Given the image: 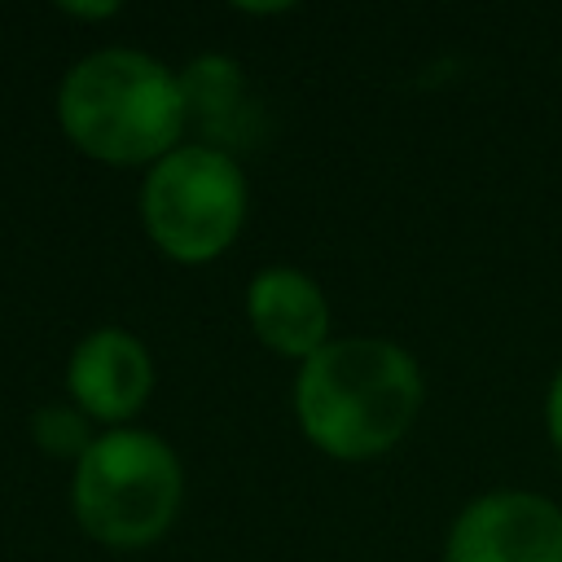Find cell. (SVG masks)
Instances as JSON below:
<instances>
[{
    "label": "cell",
    "instance_id": "1",
    "mask_svg": "<svg viewBox=\"0 0 562 562\" xmlns=\"http://www.w3.org/2000/svg\"><path fill=\"white\" fill-rule=\"evenodd\" d=\"M303 435L342 461L382 457L422 408L413 356L382 338H338L303 360L294 382Z\"/></svg>",
    "mask_w": 562,
    "mask_h": 562
},
{
    "label": "cell",
    "instance_id": "2",
    "mask_svg": "<svg viewBox=\"0 0 562 562\" xmlns=\"http://www.w3.org/2000/svg\"><path fill=\"white\" fill-rule=\"evenodd\" d=\"M57 119L83 154L136 167L176 149L189 101L162 61L136 48H101L61 79Z\"/></svg>",
    "mask_w": 562,
    "mask_h": 562
},
{
    "label": "cell",
    "instance_id": "3",
    "mask_svg": "<svg viewBox=\"0 0 562 562\" xmlns=\"http://www.w3.org/2000/svg\"><path fill=\"white\" fill-rule=\"evenodd\" d=\"M180 509V461L145 430H110L75 461V518L110 549L158 540Z\"/></svg>",
    "mask_w": 562,
    "mask_h": 562
},
{
    "label": "cell",
    "instance_id": "4",
    "mask_svg": "<svg viewBox=\"0 0 562 562\" xmlns=\"http://www.w3.org/2000/svg\"><path fill=\"white\" fill-rule=\"evenodd\" d=\"M140 215L154 246L180 263H206L246 220V180L237 162L206 145L171 149L140 189Z\"/></svg>",
    "mask_w": 562,
    "mask_h": 562
},
{
    "label": "cell",
    "instance_id": "5",
    "mask_svg": "<svg viewBox=\"0 0 562 562\" xmlns=\"http://www.w3.org/2000/svg\"><path fill=\"white\" fill-rule=\"evenodd\" d=\"M448 562H562V509L531 492H487L452 522Z\"/></svg>",
    "mask_w": 562,
    "mask_h": 562
},
{
    "label": "cell",
    "instance_id": "6",
    "mask_svg": "<svg viewBox=\"0 0 562 562\" xmlns=\"http://www.w3.org/2000/svg\"><path fill=\"white\" fill-rule=\"evenodd\" d=\"M149 351L123 329H97L70 356V395L97 422H127L149 400Z\"/></svg>",
    "mask_w": 562,
    "mask_h": 562
},
{
    "label": "cell",
    "instance_id": "7",
    "mask_svg": "<svg viewBox=\"0 0 562 562\" xmlns=\"http://www.w3.org/2000/svg\"><path fill=\"white\" fill-rule=\"evenodd\" d=\"M246 312H250L255 334L281 356L307 360L325 347V334H329L325 294L316 290L312 277H303L294 268H263L250 281Z\"/></svg>",
    "mask_w": 562,
    "mask_h": 562
},
{
    "label": "cell",
    "instance_id": "8",
    "mask_svg": "<svg viewBox=\"0 0 562 562\" xmlns=\"http://www.w3.org/2000/svg\"><path fill=\"white\" fill-rule=\"evenodd\" d=\"M184 88V101L189 110H202V114H215V110H228L237 105V92H241V75L228 57H198L189 66V75L180 79Z\"/></svg>",
    "mask_w": 562,
    "mask_h": 562
},
{
    "label": "cell",
    "instance_id": "9",
    "mask_svg": "<svg viewBox=\"0 0 562 562\" xmlns=\"http://www.w3.org/2000/svg\"><path fill=\"white\" fill-rule=\"evenodd\" d=\"M35 439H40V448H48L57 457H83L92 443L83 430V417L66 413V408H40L35 413Z\"/></svg>",
    "mask_w": 562,
    "mask_h": 562
},
{
    "label": "cell",
    "instance_id": "10",
    "mask_svg": "<svg viewBox=\"0 0 562 562\" xmlns=\"http://www.w3.org/2000/svg\"><path fill=\"white\" fill-rule=\"evenodd\" d=\"M544 417H549V435H553V443L562 448V373H558V378H553V386H549Z\"/></svg>",
    "mask_w": 562,
    "mask_h": 562
},
{
    "label": "cell",
    "instance_id": "11",
    "mask_svg": "<svg viewBox=\"0 0 562 562\" xmlns=\"http://www.w3.org/2000/svg\"><path fill=\"white\" fill-rule=\"evenodd\" d=\"M66 13H79V18H110V13H119V4H66Z\"/></svg>",
    "mask_w": 562,
    "mask_h": 562
}]
</instances>
